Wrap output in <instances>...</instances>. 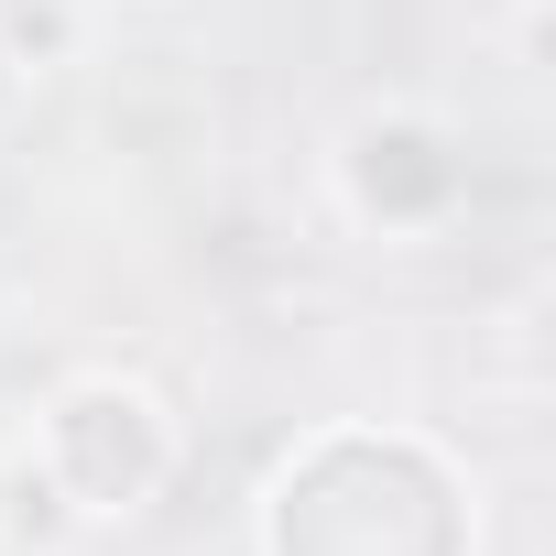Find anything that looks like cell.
Listing matches in <instances>:
<instances>
[{
  "label": "cell",
  "mask_w": 556,
  "mask_h": 556,
  "mask_svg": "<svg viewBox=\"0 0 556 556\" xmlns=\"http://www.w3.org/2000/svg\"><path fill=\"white\" fill-rule=\"evenodd\" d=\"M12 88H23V66H12V55H0V110H12Z\"/></svg>",
  "instance_id": "6"
},
{
  "label": "cell",
  "mask_w": 556,
  "mask_h": 556,
  "mask_svg": "<svg viewBox=\"0 0 556 556\" xmlns=\"http://www.w3.org/2000/svg\"><path fill=\"white\" fill-rule=\"evenodd\" d=\"M77 513H66V491L45 480V469H0V534L12 545H55Z\"/></svg>",
  "instance_id": "5"
},
{
  "label": "cell",
  "mask_w": 556,
  "mask_h": 556,
  "mask_svg": "<svg viewBox=\"0 0 556 556\" xmlns=\"http://www.w3.org/2000/svg\"><path fill=\"white\" fill-rule=\"evenodd\" d=\"M262 556H469V502L437 447L339 426L273 469Z\"/></svg>",
  "instance_id": "1"
},
{
  "label": "cell",
  "mask_w": 556,
  "mask_h": 556,
  "mask_svg": "<svg viewBox=\"0 0 556 556\" xmlns=\"http://www.w3.org/2000/svg\"><path fill=\"white\" fill-rule=\"evenodd\" d=\"M458 186H469V164H458V142H447L437 121L382 110V121L350 131V197H361V218H382V229H426V218L458 207Z\"/></svg>",
  "instance_id": "3"
},
{
  "label": "cell",
  "mask_w": 556,
  "mask_h": 556,
  "mask_svg": "<svg viewBox=\"0 0 556 556\" xmlns=\"http://www.w3.org/2000/svg\"><path fill=\"white\" fill-rule=\"evenodd\" d=\"M0 55H12L23 77L66 66L77 55V0H0Z\"/></svg>",
  "instance_id": "4"
},
{
  "label": "cell",
  "mask_w": 556,
  "mask_h": 556,
  "mask_svg": "<svg viewBox=\"0 0 556 556\" xmlns=\"http://www.w3.org/2000/svg\"><path fill=\"white\" fill-rule=\"evenodd\" d=\"M34 469L66 491V513H131V502L164 491L175 426L153 415L142 382H66L55 415H45V458Z\"/></svg>",
  "instance_id": "2"
}]
</instances>
